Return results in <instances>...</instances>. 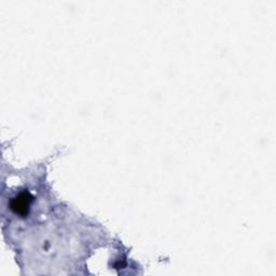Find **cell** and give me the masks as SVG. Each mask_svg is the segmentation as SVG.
I'll return each mask as SVG.
<instances>
[{
	"mask_svg": "<svg viewBox=\"0 0 276 276\" xmlns=\"http://www.w3.org/2000/svg\"><path fill=\"white\" fill-rule=\"evenodd\" d=\"M31 201V196L27 193H22L21 195L17 196V198L13 199L11 206L12 208L15 210V213L19 214H25L27 209L29 208Z\"/></svg>",
	"mask_w": 276,
	"mask_h": 276,
	"instance_id": "1",
	"label": "cell"
}]
</instances>
